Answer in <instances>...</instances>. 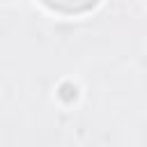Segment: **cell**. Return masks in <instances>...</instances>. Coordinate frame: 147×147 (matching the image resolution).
Masks as SVG:
<instances>
[{"instance_id": "1", "label": "cell", "mask_w": 147, "mask_h": 147, "mask_svg": "<svg viewBox=\"0 0 147 147\" xmlns=\"http://www.w3.org/2000/svg\"><path fill=\"white\" fill-rule=\"evenodd\" d=\"M46 7L64 11V14H78V11H87L92 9L99 0H41Z\"/></svg>"}]
</instances>
